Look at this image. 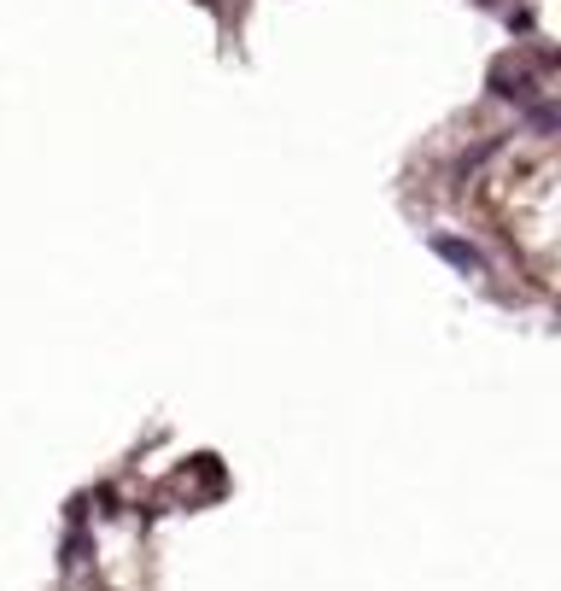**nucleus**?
<instances>
[{"mask_svg":"<svg viewBox=\"0 0 561 591\" xmlns=\"http://www.w3.org/2000/svg\"><path fill=\"white\" fill-rule=\"evenodd\" d=\"M433 246H439V252H445V258H450V264H462V269H479V252H474V246H462V240H450V235H439V240H433Z\"/></svg>","mask_w":561,"mask_h":591,"instance_id":"1","label":"nucleus"}]
</instances>
